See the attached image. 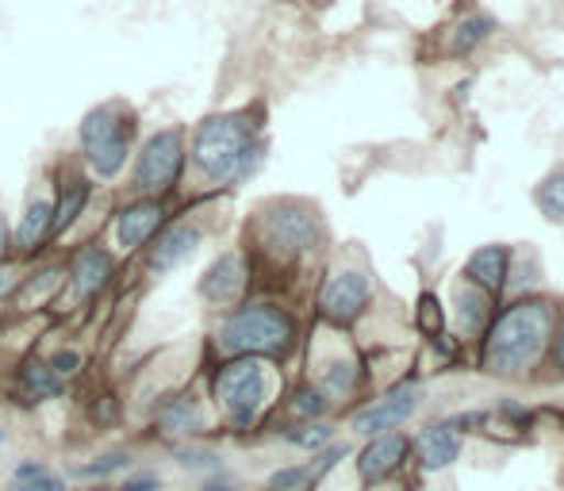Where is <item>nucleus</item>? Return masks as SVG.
Returning <instances> with one entry per match:
<instances>
[{
	"label": "nucleus",
	"mask_w": 564,
	"mask_h": 491,
	"mask_svg": "<svg viewBox=\"0 0 564 491\" xmlns=\"http://www.w3.org/2000/svg\"><path fill=\"white\" fill-rule=\"evenodd\" d=\"M262 158V146L254 143V131L242 115H211L200 123L192 143V161L208 181H242Z\"/></svg>",
	"instance_id": "obj_1"
},
{
	"label": "nucleus",
	"mask_w": 564,
	"mask_h": 491,
	"mask_svg": "<svg viewBox=\"0 0 564 491\" xmlns=\"http://www.w3.org/2000/svg\"><path fill=\"white\" fill-rule=\"evenodd\" d=\"M545 338H550V308L542 300H527L496 323L484 361L491 372H519L542 354Z\"/></svg>",
	"instance_id": "obj_2"
},
{
	"label": "nucleus",
	"mask_w": 564,
	"mask_h": 491,
	"mask_svg": "<svg viewBox=\"0 0 564 491\" xmlns=\"http://www.w3.org/2000/svg\"><path fill=\"white\" fill-rule=\"evenodd\" d=\"M292 342V319L273 303H250L234 311L219 326V346L226 354L257 357V354H280Z\"/></svg>",
	"instance_id": "obj_3"
},
{
	"label": "nucleus",
	"mask_w": 564,
	"mask_h": 491,
	"mask_svg": "<svg viewBox=\"0 0 564 491\" xmlns=\"http://www.w3.org/2000/svg\"><path fill=\"white\" fill-rule=\"evenodd\" d=\"M131 138H135V115L120 104H104L85 115L81 123V150L97 177H115L128 166Z\"/></svg>",
	"instance_id": "obj_4"
},
{
	"label": "nucleus",
	"mask_w": 564,
	"mask_h": 491,
	"mask_svg": "<svg viewBox=\"0 0 564 491\" xmlns=\"http://www.w3.org/2000/svg\"><path fill=\"white\" fill-rule=\"evenodd\" d=\"M265 395H269V369L262 357H239L226 369H219L215 377V400L226 411L231 426L246 431L262 411Z\"/></svg>",
	"instance_id": "obj_5"
},
{
	"label": "nucleus",
	"mask_w": 564,
	"mask_h": 491,
	"mask_svg": "<svg viewBox=\"0 0 564 491\" xmlns=\"http://www.w3.org/2000/svg\"><path fill=\"white\" fill-rule=\"evenodd\" d=\"M185 166V143L181 131H158V135L146 138L143 154L135 161V189L139 192H162L177 181Z\"/></svg>",
	"instance_id": "obj_6"
},
{
	"label": "nucleus",
	"mask_w": 564,
	"mask_h": 491,
	"mask_svg": "<svg viewBox=\"0 0 564 491\" xmlns=\"http://www.w3.org/2000/svg\"><path fill=\"white\" fill-rule=\"evenodd\" d=\"M419 388L414 384H399L391 388L388 395H384L380 403H373V408H365L362 415L354 419V431L365 434V438H380V434H391L399 423H407V419L414 415V408H419Z\"/></svg>",
	"instance_id": "obj_7"
},
{
	"label": "nucleus",
	"mask_w": 564,
	"mask_h": 491,
	"mask_svg": "<svg viewBox=\"0 0 564 491\" xmlns=\"http://www.w3.org/2000/svg\"><path fill=\"white\" fill-rule=\"evenodd\" d=\"M369 292H373L369 277L357 269H346L327 280L323 295H319V308H323V315L331 319V323H354L365 311V303H369Z\"/></svg>",
	"instance_id": "obj_8"
},
{
	"label": "nucleus",
	"mask_w": 564,
	"mask_h": 491,
	"mask_svg": "<svg viewBox=\"0 0 564 491\" xmlns=\"http://www.w3.org/2000/svg\"><path fill=\"white\" fill-rule=\"evenodd\" d=\"M265 231H269V243L277 249H285V254H303V249H311L319 243L316 215L303 212V208H280V212H273Z\"/></svg>",
	"instance_id": "obj_9"
},
{
	"label": "nucleus",
	"mask_w": 564,
	"mask_h": 491,
	"mask_svg": "<svg viewBox=\"0 0 564 491\" xmlns=\"http://www.w3.org/2000/svg\"><path fill=\"white\" fill-rule=\"evenodd\" d=\"M162 220H166V208L158 204V200H143V204H131L120 212V220H115V243L123 249H139L151 243V235L162 227Z\"/></svg>",
	"instance_id": "obj_10"
},
{
	"label": "nucleus",
	"mask_w": 564,
	"mask_h": 491,
	"mask_svg": "<svg viewBox=\"0 0 564 491\" xmlns=\"http://www.w3.org/2000/svg\"><path fill=\"white\" fill-rule=\"evenodd\" d=\"M246 288V265H242L239 254H223L200 280V292L208 295L211 303H231L242 295Z\"/></svg>",
	"instance_id": "obj_11"
},
{
	"label": "nucleus",
	"mask_w": 564,
	"mask_h": 491,
	"mask_svg": "<svg viewBox=\"0 0 564 491\" xmlns=\"http://www.w3.org/2000/svg\"><path fill=\"white\" fill-rule=\"evenodd\" d=\"M461 454V434L457 423H442V426H430L427 434L419 438V461L427 472H438L445 465H453Z\"/></svg>",
	"instance_id": "obj_12"
},
{
	"label": "nucleus",
	"mask_w": 564,
	"mask_h": 491,
	"mask_svg": "<svg viewBox=\"0 0 564 491\" xmlns=\"http://www.w3.org/2000/svg\"><path fill=\"white\" fill-rule=\"evenodd\" d=\"M108 277H112V254H104L100 246H89L74 257L69 280H74L77 295H97L108 284Z\"/></svg>",
	"instance_id": "obj_13"
},
{
	"label": "nucleus",
	"mask_w": 564,
	"mask_h": 491,
	"mask_svg": "<svg viewBox=\"0 0 564 491\" xmlns=\"http://www.w3.org/2000/svg\"><path fill=\"white\" fill-rule=\"evenodd\" d=\"M196 246H200V231L196 227H188V223H181V227H169L166 235L158 238V246L151 249V269L154 272L177 269V265H181Z\"/></svg>",
	"instance_id": "obj_14"
},
{
	"label": "nucleus",
	"mask_w": 564,
	"mask_h": 491,
	"mask_svg": "<svg viewBox=\"0 0 564 491\" xmlns=\"http://www.w3.org/2000/svg\"><path fill=\"white\" fill-rule=\"evenodd\" d=\"M403 454H407V442L399 438V434H380V438H373V446L357 457V469H362L365 480H380L403 461Z\"/></svg>",
	"instance_id": "obj_15"
},
{
	"label": "nucleus",
	"mask_w": 564,
	"mask_h": 491,
	"mask_svg": "<svg viewBox=\"0 0 564 491\" xmlns=\"http://www.w3.org/2000/svg\"><path fill=\"white\" fill-rule=\"evenodd\" d=\"M158 426L169 438H188V434L203 431V411L192 395H177V400H166L158 411Z\"/></svg>",
	"instance_id": "obj_16"
},
{
	"label": "nucleus",
	"mask_w": 564,
	"mask_h": 491,
	"mask_svg": "<svg viewBox=\"0 0 564 491\" xmlns=\"http://www.w3.org/2000/svg\"><path fill=\"white\" fill-rule=\"evenodd\" d=\"M507 261H511L507 246H484V249H476V254L468 257L465 277L476 280V284H484L488 292H496V288L504 284V277H507Z\"/></svg>",
	"instance_id": "obj_17"
},
{
	"label": "nucleus",
	"mask_w": 564,
	"mask_h": 491,
	"mask_svg": "<svg viewBox=\"0 0 564 491\" xmlns=\"http://www.w3.org/2000/svg\"><path fill=\"white\" fill-rule=\"evenodd\" d=\"M342 457H346V446H334L331 454L316 457V461L296 465V469H280V472H273L269 488H273V491H300L303 484H311V480H316V477H323V472H331V469H334V461H342Z\"/></svg>",
	"instance_id": "obj_18"
},
{
	"label": "nucleus",
	"mask_w": 564,
	"mask_h": 491,
	"mask_svg": "<svg viewBox=\"0 0 564 491\" xmlns=\"http://www.w3.org/2000/svg\"><path fill=\"white\" fill-rule=\"evenodd\" d=\"M51 220H54L51 200L35 197L27 204V212H23L20 227H15V246H20V249H35L46 235H51Z\"/></svg>",
	"instance_id": "obj_19"
},
{
	"label": "nucleus",
	"mask_w": 564,
	"mask_h": 491,
	"mask_svg": "<svg viewBox=\"0 0 564 491\" xmlns=\"http://www.w3.org/2000/svg\"><path fill=\"white\" fill-rule=\"evenodd\" d=\"M12 491H66V480L43 461H20L12 472Z\"/></svg>",
	"instance_id": "obj_20"
},
{
	"label": "nucleus",
	"mask_w": 564,
	"mask_h": 491,
	"mask_svg": "<svg viewBox=\"0 0 564 491\" xmlns=\"http://www.w3.org/2000/svg\"><path fill=\"white\" fill-rule=\"evenodd\" d=\"M85 200H89V185L85 181H69L66 192H62V204L54 208V220H51V235H66L74 227V220L81 215Z\"/></svg>",
	"instance_id": "obj_21"
},
{
	"label": "nucleus",
	"mask_w": 564,
	"mask_h": 491,
	"mask_svg": "<svg viewBox=\"0 0 564 491\" xmlns=\"http://www.w3.org/2000/svg\"><path fill=\"white\" fill-rule=\"evenodd\" d=\"M20 388H23V395H27V400H54V395L62 392V380L54 377L51 365L31 361L27 369L20 372Z\"/></svg>",
	"instance_id": "obj_22"
},
{
	"label": "nucleus",
	"mask_w": 564,
	"mask_h": 491,
	"mask_svg": "<svg viewBox=\"0 0 564 491\" xmlns=\"http://www.w3.org/2000/svg\"><path fill=\"white\" fill-rule=\"evenodd\" d=\"M123 469H131V454L112 449V454H100V457H92V461L77 465L74 477L77 480H108V477H115V472H123Z\"/></svg>",
	"instance_id": "obj_23"
},
{
	"label": "nucleus",
	"mask_w": 564,
	"mask_h": 491,
	"mask_svg": "<svg viewBox=\"0 0 564 491\" xmlns=\"http://www.w3.org/2000/svg\"><path fill=\"white\" fill-rule=\"evenodd\" d=\"M491 35V20L488 15H468L465 23H457V31L450 35V46L453 51H468V46H476L480 38Z\"/></svg>",
	"instance_id": "obj_24"
},
{
	"label": "nucleus",
	"mask_w": 564,
	"mask_h": 491,
	"mask_svg": "<svg viewBox=\"0 0 564 491\" xmlns=\"http://www.w3.org/2000/svg\"><path fill=\"white\" fill-rule=\"evenodd\" d=\"M538 204H542V212L550 220H564V169L545 177V185L538 189Z\"/></svg>",
	"instance_id": "obj_25"
},
{
	"label": "nucleus",
	"mask_w": 564,
	"mask_h": 491,
	"mask_svg": "<svg viewBox=\"0 0 564 491\" xmlns=\"http://www.w3.org/2000/svg\"><path fill=\"white\" fill-rule=\"evenodd\" d=\"M484 315H488V303L480 300L476 292H468V288H461L457 292V319L465 331H480Z\"/></svg>",
	"instance_id": "obj_26"
},
{
	"label": "nucleus",
	"mask_w": 564,
	"mask_h": 491,
	"mask_svg": "<svg viewBox=\"0 0 564 491\" xmlns=\"http://www.w3.org/2000/svg\"><path fill=\"white\" fill-rule=\"evenodd\" d=\"M174 457L185 465V469H192V472H219V469H223V461H219V454H211V449L181 446Z\"/></svg>",
	"instance_id": "obj_27"
},
{
	"label": "nucleus",
	"mask_w": 564,
	"mask_h": 491,
	"mask_svg": "<svg viewBox=\"0 0 564 491\" xmlns=\"http://www.w3.org/2000/svg\"><path fill=\"white\" fill-rule=\"evenodd\" d=\"M285 442H292V446L300 449H323L327 442H331V426H300V431H288Z\"/></svg>",
	"instance_id": "obj_28"
},
{
	"label": "nucleus",
	"mask_w": 564,
	"mask_h": 491,
	"mask_svg": "<svg viewBox=\"0 0 564 491\" xmlns=\"http://www.w3.org/2000/svg\"><path fill=\"white\" fill-rule=\"evenodd\" d=\"M323 384L331 388V392H350V388L357 384V369L350 361H334L331 369L323 372Z\"/></svg>",
	"instance_id": "obj_29"
},
{
	"label": "nucleus",
	"mask_w": 564,
	"mask_h": 491,
	"mask_svg": "<svg viewBox=\"0 0 564 491\" xmlns=\"http://www.w3.org/2000/svg\"><path fill=\"white\" fill-rule=\"evenodd\" d=\"M323 411H327V395L316 392V388H303V392L296 395V415L316 419V415H323Z\"/></svg>",
	"instance_id": "obj_30"
},
{
	"label": "nucleus",
	"mask_w": 564,
	"mask_h": 491,
	"mask_svg": "<svg viewBox=\"0 0 564 491\" xmlns=\"http://www.w3.org/2000/svg\"><path fill=\"white\" fill-rule=\"evenodd\" d=\"M419 326H422L427 334H438V331H442V308H438L434 295H422V300H419Z\"/></svg>",
	"instance_id": "obj_31"
},
{
	"label": "nucleus",
	"mask_w": 564,
	"mask_h": 491,
	"mask_svg": "<svg viewBox=\"0 0 564 491\" xmlns=\"http://www.w3.org/2000/svg\"><path fill=\"white\" fill-rule=\"evenodd\" d=\"M51 369H54V377H74L77 369H81V354L77 349H58V354L51 357Z\"/></svg>",
	"instance_id": "obj_32"
},
{
	"label": "nucleus",
	"mask_w": 564,
	"mask_h": 491,
	"mask_svg": "<svg viewBox=\"0 0 564 491\" xmlns=\"http://www.w3.org/2000/svg\"><path fill=\"white\" fill-rule=\"evenodd\" d=\"M158 488H162V477H158V472H151V469L131 472V477L120 484V491H158Z\"/></svg>",
	"instance_id": "obj_33"
},
{
	"label": "nucleus",
	"mask_w": 564,
	"mask_h": 491,
	"mask_svg": "<svg viewBox=\"0 0 564 491\" xmlns=\"http://www.w3.org/2000/svg\"><path fill=\"white\" fill-rule=\"evenodd\" d=\"M15 284H20V280H15V272L12 269H0V300H4V295H12Z\"/></svg>",
	"instance_id": "obj_34"
},
{
	"label": "nucleus",
	"mask_w": 564,
	"mask_h": 491,
	"mask_svg": "<svg viewBox=\"0 0 564 491\" xmlns=\"http://www.w3.org/2000/svg\"><path fill=\"white\" fill-rule=\"evenodd\" d=\"M4 243H8V227H4V220H0V249H4Z\"/></svg>",
	"instance_id": "obj_35"
},
{
	"label": "nucleus",
	"mask_w": 564,
	"mask_h": 491,
	"mask_svg": "<svg viewBox=\"0 0 564 491\" xmlns=\"http://www.w3.org/2000/svg\"><path fill=\"white\" fill-rule=\"evenodd\" d=\"M557 357H561V365H564V338H561V349H557Z\"/></svg>",
	"instance_id": "obj_36"
},
{
	"label": "nucleus",
	"mask_w": 564,
	"mask_h": 491,
	"mask_svg": "<svg viewBox=\"0 0 564 491\" xmlns=\"http://www.w3.org/2000/svg\"><path fill=\"white\" fill-rule=\"evenodd\" d=\"M4 438H8V434H4V426H0V446H4Z\"/></svg>",
	"instance_id": "obj_37"
}]
</instances>
